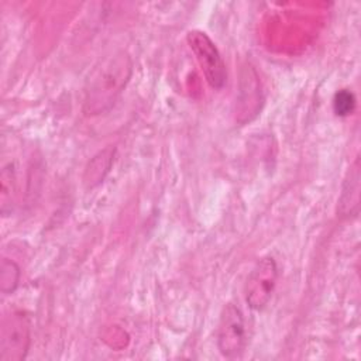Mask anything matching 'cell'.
Returning <instances> with one entry per match:
<instances>
[{"instance_id":"cell-1","label":"cell","mask_w":361,"mask_h":361,"mask_svg":"<svg viewBox=\"0 0 361 361\" xmlns=\"http://www.w3.org/2000/svg\"><path fill=\"white\" fill-rule=\"evenodd\" d=\"M133 75V59L123 51L103 56L92 69L83 87L82 111L86 116L107 113L118 100Z\"/></svg>"},{"instance_id":"cell-2","label":"cell","mask_w":361,"mask_h":361,"mask_svg":"<svg viewBox=\"0 0 361 361\" xmlns=\"http://www.w3.org/2000/svg\"><path fill=\"white\" fill-rule=\"evenodd\" d=\"M248 343V333L244 314L234 303H227L219 319L216 344L220 354L228 360L241 357Z\"/></svg>"},{"instance_id":"cell-3","label":"cell","mask_w":361,"mask_h":361,"mask_svg":"<svg viewBox=\"0 0 361 361\" xmlns=\"http://www.w3.org/2000/svg\"><path fill=\"white\" fill-rule=\"evenodd\" d=\"M31 345V323L21 310L7 313L0 327V361H23Z\"/></svg>"},{"instance_id":"cell-4","label":"cell","mask_w":361,"mask_h":361,"mask_svg":"<svg viewBox=\"0 0 361 361\" xmlns=\"http://www.w3.org/2000/svg\"><path fill=\"white\" fill-rule=\"evenodd\" d=\"M186 41L195 54L209 86L214 90L223 89L227 82V69L213 39L200 30H190L186 34Z\"/></svg>"},{"instance_id":"cell-5","label":"cell","mask_w":361,"mask_h":361,"mask_svg":"<svg viewBox=\"0 0 361 361\" xmlns=\"http://www.w3.org/2000/svg\"><path fill=\"white\" fill-rule=\"evenodd\" d=\"M278 281V265L272 257H264L257 261L251 269L244 295L250 309L261 312L271 300Z\"/></svg>"},{"instance_id":"cell-6","label":"cell","mask_w":361,"mask_h":361,"mask_svg":"<svg viewBox=\"0 0 361 361\" xmlns=\"http://www.w3.org/2000/svg\"><path fill=\"white\" fill-rule=\"evenodd\" d=\"M261 103L259 80L255 71L251 66H245L241 72L240 92L237 99V120L240 123L250 121L258 114Z\"/></svg>"},{"instance_id":"cell-7","label":"cell","mask_w":361,"mask_h":361,"mask_svg":"<svg viewBox=\"0 0 361 361\" xmlns=\"http://www.w3.org/2000/svg\"><path fill=\"white\" fill-rule=\"evenodd\" d=\"M360 159L357 158L350 166L341 186L338 197V213L344 219L357 216L360 207Z\"/></svg>"},{"instance_id":"cell-8","label":"cell","mask_w":361,"mask_h":361,"mask_svg":"<svg viewBox=\"0 0 361 361\" xmlns=\"http://www.w3.org/2000/svg\"><path fill=\"white\" fill-rule=\"evenodd\" d=\"M114 157H116V148L110 145L103 148L102 151H99L96 155L90 158L82 176L83 186L86 189H93L106 179L107 173L113 166Z\"/></svg>"},{"instance_id":"cell-9","label":"cell","mask_w":361,"mask_h":361,"mask_svg":"<svg viewBox=\"0 0 361 361\" xmlns=\"http://www.w3.org/2000/svg\"><path fill=\"white\" fill-rule=\"evenodd\" d=\"M20 267L8 258H3L0 264V290L3 295H13L20 283Z\"/></svg>"},{"instance_id":"cell-10","label":"cell","mask_w":361,"mask_h":361,"mask_svg":"<svg viewBox=\"0 0 361 361\" xmlns=\"http://www.w3.org/2000/svg\"><path fill=\"white\" fill-rule=\"evenodd\" d=\"M1 214L6 217L8 213H11V204H13V196L16 190V176H14V169L11 164L3 166L1 169Z\"/></svg>"},{"instance_id":"cell-11","label":"cell","mask_w":361,"mask_h":361,"mask_svg":"<svg viewBox=\"0 0 361 361\" xmlns=\"http://www.w3.org/2000/svg\"><path fill=\"white\" fill-rule=\"evenodd\" d=\"M355 109V96L348 89H341L336 92L333 97V110L337 116L345 117L351 114Z\"/></svg>"}]
</instances>
